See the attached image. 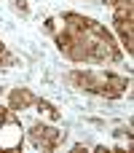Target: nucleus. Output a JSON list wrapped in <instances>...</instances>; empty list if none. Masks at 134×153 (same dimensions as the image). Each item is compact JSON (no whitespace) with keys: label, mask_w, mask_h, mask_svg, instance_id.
<instances>
[{"label":"nucleus","mask_w":134,"mask_h":153,"mask_svg":"<svg viewBox=\"0 0 134 153\" xmlns=\"http://www.w3.org/2000/svg\"><path fill=\"white\" fill-rule=\"evenodd\" d=\"M30 137H32V143H35L38 148H43V151H54V148L64 140V132H59V129H54V126L35 124L32 132H30Z\"/></svg>","instance_id":"nucleus-1"},{"label":"nucleus","mask_w":134,"mask_h":153,"mask_svg":"<svg viewBox=\"0 0 134 153\" xmlns=\"http://www.w3.org/2000/svg\"><path fill=\"white\" fill-rule=\"evenodd\" d=\"M19 143H21V129L8 116L5 121H0V148H16Z\"/></svg>","instance_id":"nucleus-2"},{"label":"nucleus","mask_w":134,"mask_h":153,"mask_svg":"<svg viewBox=\"0 0 134 153\" xmlns=\"http://www.w3.org/2000/svg\"><path fill=\"white\" fill-rule=\"evenodd\" d=\"M30 105H35V94L30 89H13L11 91V110H24Z\"/></svg>","instance_id":"nucleus-3"},{"label":"nucleus","mask_w":134,"mask_h":153,"mask_svg":"<svg viewBox=\"0 0 134 153\" xmlns=\"http://www.w3.org/2000/svg\"><path fill=\"white\" fill-rule=\"evenodd\" d=\"M35 105H38V110H43V116H46L48 121H59V110H56L51 102H46V100H35Z\"/></svg>","instance_id":"nucleus-4"},{"label":"nucleus","mask_w":134,"mask_h":153,"mask_svg":"<svg viewBox=\"0 0 134 153\" xmlns=\"http://www.w3.org/2000/svg\"><path fill=\"white\" fill-rule=\"evenodd\" d=\"M11 62H13V56H11V54L5 51V46L0 43V67H3V65H11Z\"/></svg>","instance_id":"nucleus-5"},{"label":"nucleus","mask_w":134,"mask_h":153,"mask_svg":"<svg viewBox=\"0 0 134 153\" xmlns=\"http://www.w3.org/2000/svg\"><path fill=\"white\" fill-rule=\"evenodd\" d=\"M16 5H19L21 11H27V0H16Z\"/></svg>","instance_id":"nucleus-6"}]
</instances>
